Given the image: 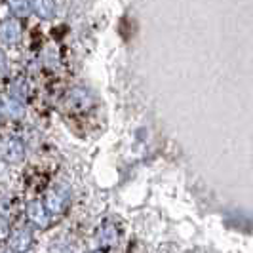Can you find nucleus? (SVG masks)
Segmentation results:
<instances>
[{"mask_svg":"<svg viewBox=\"0 0 253 253\" xmlns=\"http://www.w3.org/2000/svg\"><path fill=\"white\" fill-rule=\"evenodd\" d=\"M95 253H99V252H95Z\"/></svg>","mask_w":253,"mask_h":253,"instance_id":"14","label":"nucleus"},{"mask_svg":"<svg viewBox=\"0 0 253 253\" xmlns=\"http://www.w3.org/2000/svg\"><path fill=\"white\" fill-rule=\"evenodd\" d=\"M0 109H2V113L6 114V116L15 118V120H19V118L25 116L23 105L17 101V99H13V97H0Z\"/></svg>","mask_w":253,"mask_h":253,"instance_id":"4","label":"nucleus"},{"mask_svg":"<svg viewBox=\"0 0 253 253\" xmlns=\"http://www.w3.org/2000/svg\"><path fill=\"white\" fill-rule=\"evenodd\" d=\"M2 156L12 162V164H19L23 158H25V145L23 141L17 139V137H10L2 143Z\"/></svg>","mask_w":253,"mask_h":253,"instance_id":"1","label":"nucleus"},{"mask_svg":"<svg viewBox=\"0 0 253 253\" xmlns=\"http://www.w3.org/2000/svg\"><path fill=\"white\" fill-rule=\"evenodd\" d=\"M69 101L75 107L76 111H84L91 105V99H89L88 91L82 88H75L69 91Z\"/></svg>","mask_w":253,"mask_h":253,"instance_id":"6","label":"nucleus"},{"mask_svg":"<svg viewBox=\"0 0 253 253\" xmlns=\"http://www.w3.org/2000/svg\"><path fill=\"white\" fill-rule=\"evenodd\" d=\"M31 6L37 12L38 17H42V19H51L53 13H55L53 0H31Z\"/></svg>","mask_w":253,"mask_h":253,"instance_id":"7","label":"nucleus"},{"mask_svg":"<svg viewBox=\"0 0 253 253\" xmlns=\"http://www.w3.org/2000/svg\"><path fill=\"white\" fill-rule=\"evenodd\" d=\"M8 236H10V225H8V221L4 217L0 215V240H4Z\"/></svg>","mask_w":253,"mask_h":253,"instance_id":"11","label":"nucleus"},{"mask_svg":"<svg viewBox=\"0 0 253 253\" xmlns=\"http://www.w3.org/2000/svg\"><path fill=\"white\" fill-rule=\"evenodd\" d=\"M6 71H8V61H6L4 51L0 50V75H6Z\"/></svg>","mask_w":253,"mask_h":253,"instance_id":"12","label":"nucleus"},{"mask_svg":"<svg viewBox=\"0 0 253 253\" xmlns=\"http://www.w3.org/2000/svg\"><path fill=\"white\" fill-rule=\"evenodd\" d=\"M97 238H99V244H101V246H113V244H116V240H118V230H116L113 225H103L101 230H99V234H97Z\"/></svg>","mask_w":253,"mask_h":253,"instance_id":"9","label":"nucleus"},{"mask_svg":"<svg viewBox=\"0 0 253 253\" xmlns=\"http://www.w3.org/2000/svg\"><path fill=\"white\" fill-rule=\"evenodd\" d=\"M2 253H17V252H15V250H12V248H10V250H4V252H2Z\"/></svg>","mask_w":253,"mask_h":253,"instance_id":"13","label":"nucleus"},{"mask_svg":"<svg viewBox=\"0 0 253 253\" xmlns=\"http://www.w3.org/2000/svg\"><path fill=\"white\" fill-rule=\"evenodd\" d=\"M27 215L33 223H37L38 227H48L50 225V213H48V208L42 202H31L27 206Z\"/></svg>","mask_w":253,"mask_h":253,"instance_id":"2","label":"nucleus"},{"mask_svg":"<svg viewBox=\"0 0 253 253\" xmlns=\"http://www.w3.org/2000/svg\"><path fill=\"white\" fill-rule=\"evenodd\" d=\"M65 206H67V194L65 192H59L57 189L48 190V194H46V208L50 210L51 213L65 211Z\"/></svg>","mask_w":253,"mask_h":253,"instance_id":"3","label":"nucleus"},{"mask_svg":"<svg viewBox=\"0 0 253 253\" xmlns=\"http://www.w3.org/2000/svg\"><path fill=\"white\" fill-rule=\"evenodd\" d=\"M0 37H2V40H4L6 44H15V42L21 38V27H19V23L13 21V19L4 21V23L0 25Z\"/></svg>","mask_w":253,"mask_h":253,"instance_id":"5","label":"nucleus"},{"mask_svg":"<svg viewBox=\"0 0 253 253\" xmlns=\"http://www.w3.org/2000/svg\"><path fill=\"white\" fill-rule=\"evenodd\" d=\"M10 244H12V250H15V252H25L31 246V232L27 228H21V230L13 232Z\"/></svg>","mask_w":253,"mask_h":253,"instance_id":"8","label":"nucleus"},{"mask_svg":"<svg viewBox=\"0 0 253 253\" xmlns=\"http://www.w3.org/2000/svg\"><path fill=\"white\" fill-rule=\"evenodd\" d=\"M13 15L17 17H27L29 15V0H8Z\"/></svg>","mask_w":253,"mask_h":253,"instance_id":"10","label":"nucleus"}]
</instances>
